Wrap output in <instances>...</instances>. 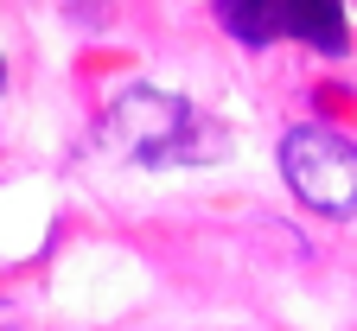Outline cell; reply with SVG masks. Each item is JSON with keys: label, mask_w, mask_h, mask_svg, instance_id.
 Segmentation results:
<instances>
[{"label": "cell", "mask_w": 357, "mask_h": 331, "mask_svg": "<svg viewBox=\"0 0 357 331\" xmlns=\"http://www.w3.org/2000/svg\"><path fill=\"white\" fill-rule=\"evenodd\" d=\"M281 185L294 192L300 210L326 217V223H351L357 217V140L332 121H294L281 134Z\"/></svg>", "instance_id": "6da1fadb"}, {"label": "cell", "mask_w": 357, "mask_h": 331, "mask_svg": "<svg viewBox=\"0 0 357 331\" xmlns=\"http://www.w3.org/2000/svg\"><path fill=\"white\" fill-rule=\"evenodd\" d=\"M281 26L312 58H344L351 52V7L344 0H281Z\"/></svg>", "instance_id": "7a4b0ae2"}, {"label": "cell", "mask_w": 357, "mask_h": 331, "mask_svg": "<svg viewBox=\"0 0 357 331\" xmlns=\"http://www.w3.org/2000/svg\"><path fill=\"white\" fill-rule=\"evenodd\" d=\"M211 20L230 32L243 52H268V45L287 38V26H281V0H211Z\"/></svg>", "instance_id": "3957f363"}]
</instances>
